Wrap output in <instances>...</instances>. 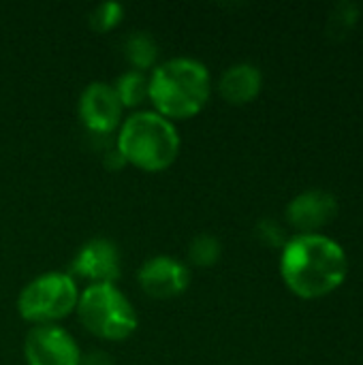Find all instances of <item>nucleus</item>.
<instances>
[{"mask_svg":"<svg viewBox=\"0 0 363 365\" xmlns=\"http://www.w3.org/2000/svg\"><path fill=\"white\" fill-rule=\"evenodd\" d=\"M347 272V252L327 235H295L282 248V280L302 299H319L334 293L344 282Z\"/></svg>","mask_w":363,"mask_h":365,"instance_id":"nucleus-1","label":"nucleus"},{"mask_svg":"<svg viewBox=\"0 0 363 365\" xmlns=\"http://www.w3.org/2000/svg\"><path fill=\"white\" fill-rule=\"evenodd\" d=\"M212 92L210 71L195 58H171L148 77V98L156 113L171 120H188L201 113Z\"/></svg>","mask_w":363,"mask_h":365,"instance_id":"nucleus-2","label":"nucleus"},{"mask_svg":"<svg viewBox=\"0 0 363 365\" xmlns=\"http://www.w3.org/2000/svg\"><path fill=\"white\" fill-rule=\"evenodd\" d=\"M116 150L126 165L145 173L169 169L180 154V133L156 111H137L120 124Z\"/></svg>","mask_w":363,"mask_h":365,"instance_id":"nucleus-3","label":"nucleus"},{"mask_svg":"<svg viewBox=\"0 0 363 365\" xmlns=\"http://www.w3.org/2000/svg\"><path fill=\"white\" fill-rule=\"evenodd\" d=\"M75 310L81 325L107 342H124L139 327L133 304L116 284H90L79 293Z\"/></svg>","mask_w":363,"mask_h":365,"instance_id":"nucleus-4","label":"nucleus"},{"mask_svg":"<svg viewBox=\"0 0 363 365\" xmlns=\"http://www.w3.org/2000/svg\"><path fill=\"white\" fill-rule=\"evenodd\" d=\"M79 302L77 282L71 274L47 272L28 282L17 297V312L24 321L36 325H53L66 319Z\"/></svg>","mask_w":363,"mask_h":365,"instance_id":"nucleus-5","label":"nucleus"},{"mask_svg":"<svg viewBox=\"0 0 363 365\" xmlns=\"http://www.w3.org/2000/svg\"><path fill=\"white\" fill-rule=\"evenodd\" d=\"M28 365H79L81 351L75 338L58 325H36L24 340Z\"/></svg>","mask_w":363,"mask_h":365,"instance_id":"nucleus-6","label":"nucleus"},{"mask_svg":"<svg viewBox=\"0 0 363 365\" xmlns=\"http://www.w3.org/2000/svg\"><path fill=\"white\" fill-rule=\"evenodd\" d=\"M122 103L113 86L105 81H92L83 88L79 96V120L94 135H109L120 126L122 120Z\"/></svg>","mask_w":363,"mask_h":365,"instance_id":"nucleus-7","label":"nucleus"},{"mask_svg":"<svg viewBox=\"0 0 363 365\" xmlns=\"http://www.w3.org/2000/svg\"><path fill=\"white\" fill-rule=\"evenodd\" d=\"M137 280L148 297L173 299L190 287V269L173 257L158 255L141 265Z\"/></svg>","mask_w":363,"mask_h":365,"instance_id":"nucleus-8","label":"nucleus"},{"mask_svg":"<svg viewBox=\"0 0 363 365\" xmlns=\"http://www.w3.org/2000/svg\"><path fill=\"white\" fill-rule=\"evenodd\" d=\"M73 274L92 284H116L122 272L120 250L111 240L96 237L86 242L71 263Z\"/></svg>","mask_w":363,"mask_h":365,"instance_id":"nucleus-9","label":"nucleus"},{"mask_svg":"<svg viewBox=\"0 0 363 365\" xmlns=\"http://www.w3.org/2000/svg\"><path fill=\"white\" fill-rule=\"evenodd\" d=\"M338 214V199L327 190H306L287 205L289 225L300 235H315Z\"/></svg>","mask_w":363,"mask_h":365,"instance_id":"nucleus-10","label":"nucleus"},{"mask_svg":"<svg viewBox=\"0 0 363 365\" xmlns=\"http://www.w3.org/2000/svg\"><path fill=\"white\" fill-rule=\"evenodd\" d=\"M263 88V75L259 66L250 62H237L229 66L218 81L220 96L231 105H248L252 103Z\"/></svg>","mask_w":363,"mask_h":365,"instance_id":"nucleus-11","label":"nucleus"},{"mask_svg":"<svg viewBox=\"0 0 363 365\" xmlns=\"http://www.w3.org/2000/svg\"><path fill=\"white\" fill-rule=\"evenodd\" d=\"M126 60L135 66V71L152 68L158 58V45L148 32H133L124 43Z\"/></svg>","mask_w":363,"mask_h":365,"instance_id":"nucleus-12","label":"nucleus"},{"mask_svg":"<svg viewBox=\"0 0 363 365\" xmlns=\"http://www.w3.org/2000/svg\"><path fill=\"white\" fill-rule=\"evenodd\" d=\"M113 90L122 107H137L148 98V77L141 71L133 68L116 79Z\"/></svg>","mask_w":363,"mask_h":365,"instance_id":"nucleus-13","label":"nucleus"},{"mask_svg":"<svg viewBox=\"0 0 363 365\" xmlns=\"http://www.w3.org/2000/svg\"><path fill=\"white\" fill-rule=\"evenodd\" d=\"M223 244L216 235L201 233L188 244V261L197 267H212L220 261Z\"/></svg>","mask_w":363,"mask_h":365,"instance_id":"nucleus-14","label":"nucleus"},{"mask_svg":"<svg viewBox=\"0 0 363 365\" xmlns=\"http://www.w3.org/2000/svg\"><path fill=\"white\" fill-rule=\"evenodd\" d=\"M359 19V6L353 2H338L327 19V34L336 41L349 36V32L355 28Z\"/></svg>","mask_w":363,"mask_h":365,"instance_id":"nucleus-15","label":"nucleus"},{"mask_svg":"<svg viewBox=\"0 0 363 365\" xmlns=\"http://www.w3.org/2000/svg\"><path fill=\"white\" fill-rule=\"evenodd\" d=\"M124 17V6L120 2H101L88 17L90 28L94 32H109L113 30Z\"/></svg>","mask_w":363,"mask_h":365,"instance_id":"nucleus-16","label":"nucleus"},{"mask_svg":"<svg viewBox=\"0 0 363 365\" xmlns=\"http://www.w3.org/2000/svg\"><path fill=\"white\" fill-rule=\"evenodd\" d=\"M257 237H259V242H263L265 246H272V248H285V244L289 242L282 227L274 220H261L257 225Z\"/></svg>","mask_w":363,"mask_h":365,"instance_id":"nucleus-17","label":"nucleus"},{"mask_svg":"<svg viewBox=\"0 0 363 365\" xmlns=\"http://www.w3.org/2000/svg\"><path fill=\"white\" fill-rule=\"evenodd\" d=\"M79 365H113L111 357L103 351H92L88 355H81V361Z\"/></svg>","mask_w":363,"mask_h":365,"instance_id":"nucleus-18","label":"nucleus"}]
</instances>
